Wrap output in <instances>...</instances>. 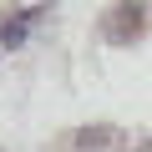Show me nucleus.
Instances as JSON below:
<instances>
[{"instance_id": "obj_1", "label": "nucleus", "mask_w": 152, "mask_h": 152, "mask_svg": "<svg viewBox=\"0 0 152 152\" xmlns=\"http://www.w3.org/2000/svg\"><path fill=\"white\" fill-rule=\"evenodd\" d=\"M76 147L81 152H122V132L117 127H81L76 132Z\"/></svg>"}, {"instance_id": "obj_2", "label": "nucleus", "mask_w": 152, "mask_h": 152, "mask_svg": "<svg viewBox=\"0 0 152 152\" xmlns=\"http://www.w3.org/2000/svg\"><path fill=\"white\" fill-rule=\"evenodd\" d=\"M31 20H36V10H15V15H5V20H0V46H5V51L26 46V31H31Z\"/></svg>"}, {"instance_id": "obj_3", "label": "nucleus", "mask_w": 152, "mask_h": 152, "mask_svg": "<svg viewBox=\"0 0 152 152\" xmlns=\"http://www.w3.org/2000/svg\"><path fill=\"white\" fill-rule=\"evenodd\" d=\"M137 26H142V10H137V5H122V10L107 20L112 41H132V36H137Z\"/></svg>"}, {"instance_id": "obj_4", "label": "nucleus", "mask_w": 152, "mask_h": 152, "mask_svg": "<svg viewBox=\"0 0 152 152\" xmlns=\"http://www.w3.org/2000/svg\"><path fill=\"white\" fill-rule=\"evenodd\" d=\"M137 152H152V142H142V147H137Z\"/></svg>"}]
</instances>
